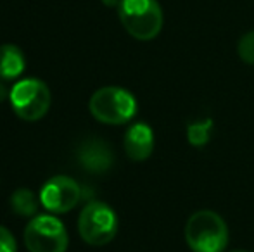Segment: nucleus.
Segmentation results:
<instances>
[{
	"instance_id": "obj_1",
	"label": "nucleus",
	"mask_w": 254,
	"mask_h": 252,
	"mask_svg": "<svg viewBox=\"0 0 254 252\" xmlns=\"http://www.w3.org/2000/svg\"><path fill=\"white\" fill-rule=\"evenodd\" d=\"M185 240L192 252H223L228 246V226L218 212L202 209L189 218Z\"/></svg>"
},
{
	"instance_id": "obj_9",
	"label": "nucleus",
	"mask_w": 254,
	"mask_h": 252,
	"mask_svg": "<svg viewBox=\"0 0 254 252\" xmlns=\"http://www.w3.org/2000/svg\"><path fill=\"white\" fill-rule=\"evenodd\" d=\"M125 152L131 161H147L154 151V131L147 123H135L125 133Z\"/></svg>"
},
{
	"instance_id": "obj_8",
	"label": "nucleus",
	"mask_w": 254,
	"mask_h": 252,
	"mask_svg": "<svg viewBox=\"0 0 254 252\" xmlns=\"http://www.w3.org/2000/svg\"><path fill=\"white\" fill-rule=\"evenodd\" d=\"M76 155L81 168L92 175H104L114 164L113 151L101 138H88V140L81 142Z\"/></svg>"
},
{
	"instance_id": "obj_14",
	"label": "nucleus",
	"mask_w": 254,
	"mask_h": 252,
	"mask_svg": "<svg viewBox=\"0 0 254 252\" xmlns=\"http://www.w3.org/2000/svg\"><path fill=\"white\" fill-rule=\"evenodd\" d=\"M16 239L14 235L5 228V226L0 225V252H16Z\"/></svg>"
},
{
	"instance_id": "obj_12",
	"label": "nucleus",
	"mask_w": 254,
	"mask_h": 252,
	"mask_svg": "<svg viewBox=\"0 0 254 252\" xmlns=\"http://www.w3.org/2000/svg\"><path fill=\"white\" fill-rule=\"evenodd\" d=\"M213 133V121L211 119H197L187 126V138L192 147H204L209 142Z\"/></svg>"
},
{
	"instance_id": "obj_4",
	"label": "nucleus",
	"mask_w": 254,
	"mask_h": 252,
	"mask_svg": "<svg viewBox=\"0 0 254 252\" xmlns=\"http://www.w3.org/2000/svg\"><path fill=\"white\" fill-rule=\"evenodd\" d=\"M78 233L85 244L101 247L109 244L118 233V216L111 205L101 201H90L80 212Z\"/></svg>"
},
{
	"instance_id": "obj_5",
	"label": "nucleus",
	"mask_w": 254,
	"mask_h": 252,
	"mask_svg": "<svg viewBox=\"0 0 254 252\" xmlns=\"http://www.w3.org/2000/svg\"><path fill=\"white\" fill-rule=\"evenodd\" d=\"M10 105L16 116L24 121H38L49 112L52 94L38 78H24L10 90Z\"/></svg>"
},
{
	"instance_id": "obj_2",
	"label": "nucleus",
	"mask_w": 254,
	"mask_h": 252,
	"mask_svg": "<svg viewBox=\"0 0 254 252\" xmlns=\"http://www.w3.org/2000/svg\"><path fill=\"white\" fill-rule=\"evenodd\" d=\"M118 14L127 33L135 40L149 42L161 33L163 9L157 0H121Z\"/></svg>"
},
{
	"instance_id": "obj_11",
	"label": "nucleus",
	"mask_w": 254,
	"mask_h": 252,
	"mask_svg": "<svg viewBox=\"0 0 254 252\" xmlns=\"http://www.w3.org/2000/svg\"><path fill=\"white\" fill-rule=\"evenodd\" d=\"M40 197L30 189H17L10 195V209L21 218H35L38 214Z\"/></svg>"
},
{
	"instance_id": "obj_3",
	"label": "nucleus",
	"mask_w": 254,
	"mask_h": 252,
	"mask_svg": "<svg viewBox=\"0 0 254 252\" xmlns=\"http://www.w3.org/2000/svg\"><path fill=\"white\" fill-rule=\"evenodd\" d=\"M88 111L104 125H125L138 111L137 99L121 87H102L90 97Z\"/></svg>"
},
{
	"instance_id": "obj_6",
	"label": "nucleus",
	"mask_w": 254,
	"mask_h": 252,
	"mask_svg": "<svg viewBox=\"0 0 254 252\" xmlns=\"http://www.w3.org/2000/svg\"><path fill=\"white\" fill-rule=\"evenodd\" d=\"M23 237L30 252H66L69 246L66 226L52 214H37L31 218Z\"/></svg>"
},
{
	"instance_id": "obj_7",
	"label": "nucleus",
	"mask_w": 254,
	"mask_h": 252,
	"mask_svg": "<svg viewBox=\"0 0 254 252\" xmlns=\"http://www.w3.org/2000/svg\"><path fill=\"white\" fill-rule=\"evenodd\" d=\"M40 204L54 214L69 212L81 199V189L71 176L57 175L44 183L40 190Z\"/></svg>"
},
{
	"instance_id": "obj_13",
	"label": "nucleus",
	"mask_w": 254,
	"mask_h": 252,
	"mask_svg": "<svg viewBox=\"0 0 254 252\" xmlns=\"http://www.w3.org/2000/svg\"><path fill=\"white\" fill-rule=\"evenodd\" d=\"M237 54L246 64L254 66V31H248L239 38Z\"/></svg>"
},
{
	"instance_id": "obj_10",
	"label": "nucleus",
	"mask_w": 254,
	"mask_h": 252,
	"mask_svg": "<svg viewBox=\"0 0 254 252\" xmlns=\"http://www.w3.org/2000/svg\"><path fill=\"white\" fill-rule=\"evenodd\" d=\"M26 69V57L17 45H0V80H16Z\"/></svg>"
},
{
	"instance_id": "obj_15",
	"label": "nucleus",
	"mask_w": 254,
	"mask_h": 252,
	"mask_svg": "<svg viewBox=\"0 0 254 252\" xmlns=\"http://www.w3.org/2000/svg\"><path fill=\"white\" fill-rule=\"evenodd\" d=\"M9 95H10V92L7 90V87H5V85H3L2 81H0V104H2V102L5 101V99L9 97Z\"/></svg>"
},
{
	"instance_id": "obj_16",
	"label": "nucleus",
	"mask_w": 254,
	"mask_h": 252,
	"mask_svg": "<svg viewBox=\"0 0 254 252\" xmlns=\"http://www.w3.org/2000/svg\"><path fill=\"white\" fill-rule=\"evenodd\" d=\"M121 0H104V3H107V5H120Z\"/></svg>"
},
{
	"instance_id": "obj_17",
	"label": "nucleus",
	"mask_w": 254,
	"mask_h": 252,
	"mask_svg": "<svg viewBox=\"0 0 254 252\" xmlns=\"http://www.w3.org/2000/svg\"><path fill=\"white\" fill-rule=\"evenodd\" d=\"M234 252H246V251H234Z\"/></svg>"
}]
</instances>
